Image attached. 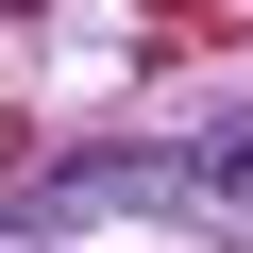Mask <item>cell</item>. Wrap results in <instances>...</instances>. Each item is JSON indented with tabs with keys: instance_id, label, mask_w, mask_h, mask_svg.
<instances>
[{
	"instance_id": "6da1fadb",
	"label": "cell",
	"mask_w": 253,
	"mask_h": 253,
	"mask_svg": "<svg viewBox=\"0 0 253 253\" xmlns=\"http://www.w3.org/2000/svg\"><path fill=\"white\" fill-rule=\"evenodd\" d=\"M203 186H253V135H236V152H219V169H203Z\"/></svg>"
}]
</instances>
